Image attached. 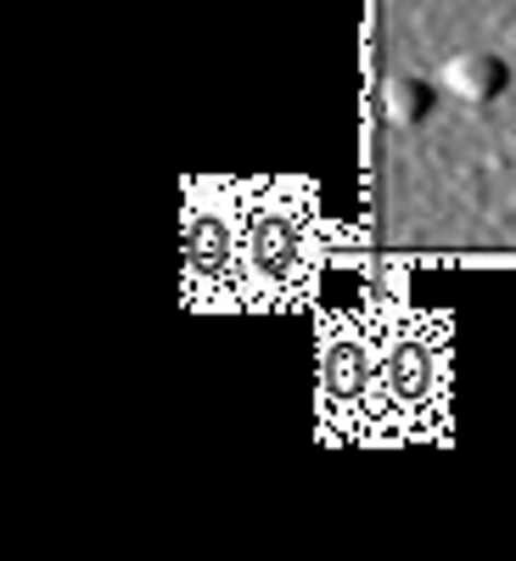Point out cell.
Listing matches in <instances>:
<instances>
[{"instance_id": "1", "label": "cell", "mask_w": 516, "mask_h": 561, "mask_svg": "<svg viewBox=\"0 0 516 561\" xmlns=\"http://www.w3.org/2000/svg\"><path fill=\"white\" fill-rule=\"evenodd\" d=\"M438 90L466 107H494L505 90H511V62L500 51H483V45H472V51H455L444 68H438Z\"/></svg>"}, {"instance_id": "2", "label": "cell", "mask_w": 516, "mask_h": 561, "mask_svg": "<svg viewBox=\"0 0 516 561\" xmlns=\"http://www.w3.org/2000/svg\"><path fill=\"white\" fill-rule=\"evenodd\" d=\"M438 113V79L427 73H388L382 79V118L393 129H421Z\"/></svg>"}]
</instances>
